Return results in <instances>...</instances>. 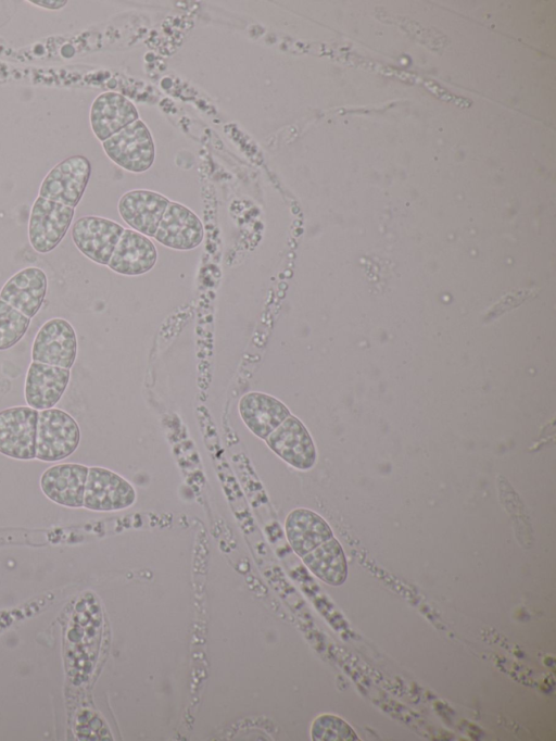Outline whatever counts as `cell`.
<instances>
[{
	"label": "cell",
	"instance_id": "cell-1",
	"mask_svg": "<svg viewBox=\"0 0 556 741\" xmlns=\"http://www.w3.org/2000/svg\"><path fill=\"white\" fill-rule=\"evenodd\" d=\"M80 442V428L67 412L60 409L39 411L36 459L56 462L72 455Z\"/></svg>",
	"mask_w": 556,
	"mask_h": 741
},
{
	"label": "cell",
	"instance_id": "cell-2",
	"mask_svg": "<svg viewBox=\"0 0 556 741\" xmlns=\"http://www.w3.org/2000/svg\"><path fill=\"white\" fill-rule=\"evenodd\" d=\"M105 154L116 165L131 173L148 171L155 158V148L148 126L137 120L102 142Z\"/></svg>",
	"mask_w": 556,
	"mask_h": 741
},
{
	"label": "cell",
	"instance_id": "cell-3",
	"mask_svg": "<svg viewBox=\"0 0 556 741\" xmlns=\"http://www.w3.org/2000/svg\"><path fill=\"white\" fill-rule=\"evenodd\" d=\"M75 209L37 197L31 205L28 221L29 243L38 253L55 249L65 237Z\"/></svg>",
	"mask_w": 556,
	"mask_h": 741
},
{
	"label": "cell",
	"instance_id": "cell-4",
	"mask_svg": "<svg viewBox=\"0 0 556 741\" xmlns=\"http://www.w3.org/2000/svg\"><path fill=\"white\" fill-rule=\"evenodd\" d=\"M91 175V164L84 155H72L52 167L39 187V197L75 209Z\"/></svg>",
	"mask_w": 556,
	"mask_h": 741
},
{
	"label": "cell",
	"instance_id": "cell-5",
	"mask_svg": "<svg viewBox=\"0 0 556 741\" xmlns=\"http://www.w3.org/2000/svg\"><path fill=\"white\" fill-rule=\"evenodd\" d=\"M39 411L13 406L0 411V453L22 461L36 459Z\"/></svg>",
	"mask_w": 556,
	"mask_h": 741
},
{
	"label": "cell",
	"instance_id": "cell-6",
	"mask_svg": "<svg viewBox=\"0 0 556 741\" xmlns=\"http://www.w3.org/2000/svg\"><path fill=\"white\" fill-rule=\"evenodd\" d=\"M135 501V489L122 476L104 467H89L84 507L98 512L118 511L131 506Z\"/></svg>",
	"mask_w": 556,
	"mask_h": 741
},
{
	"label": "cell",
	"instance_id": "cell-7",
	"mask_svg": "<svg viewBox=\"0 0 556 741\" xmlns=\"http://www.w3.org/2000/svg\"><path fill=\"white\" fill-rule=\"evenodd\" d=\"M76 355L77 338L70 322L55 317L39 328L31 347L34 362L71 369Z\"/></svg>",
	"mask_w": 556,
	"mask_h": 741
},
{
	"label": "cell",
	"instance_id": "cell-8",
	"mask_svg": "<svg viewBox=\"0 0 556 741\" xmlns=\"http://www.w3.org/2000/svg\"><path fill=\"white\" fill-rule=\"evenodd\" d=\"M124 229L112 219L88 215L73 224L72 239L76 248L89 260L108 265Z\"/></svg>",
	"mask_w": 556,
	"mask_h": 741
},
{
	"label": "cell",
	"instance_id": "cell-9",
	"mask_svg": "<svg viewBox=\"0 0 556 741\" xmlns=\"http://www.w3.org/2000/svg\"><path fill=\"white\" fill-rule=\"evenodd\" d=\"M266 442L275 454L296 469L307 470L316 462L313 439L304 424L292 414L266 438Z\"/></svg>",
	"mask_w": 556,
	"mask_h": 741
},
{
	"label": "cell",
	"instance_id": "cell-10",
	"mask_svg": "<svg viewBox=\"0 0 556 741\" xmlns=\"http://www.w3.org/2000/svg\"><path fill=\"white\" fill-rule=\"evenodd\" d=\"M204 229L189 208L169 201L154 235L161 244L175 250H191L203 240Z\"/></svg>",
	"mask_w": 556,
	"mask_h": 741
},
{
	"label": "cell",
	"instance_id": "cell-11",
	"mask_svg": "<svg viewBox=\"0 0 556 741\" xmlns=\"http://www.w3.org/2000/svg\"><path fill=\"white\" fill-rule=\"evenodd\" d=\"M71 379V369L31 362L24 387L29 407L37 411L52 409L63 397Z\"/></svg>",
	"mask_w": 556,
	"mask_h": 741
},
{
	"label": "cell",
	"instance_id": "cell-12",
	"mask_svg": "<svg viewBox=\"0 0 556 741\" xmlns=\"http://www.w3.org/2000/svg\"><path fill=\"white\" fill-rule=\"evenodd\" d=\"M88 470V466L77 463L53 465L40 477L41 491L60 505L81 507Z\"/></svg>",
	"mask_w": 556,
	"mask_h": 741
},
{
	"label": "cell",
	"instance_id": "cell-13",
	"mask_svg": "<svg viewBox=\"0 0 556 741\" xmlns=\"http://www.w3.org/2000/svg\"><path fill=\"white\" fill-rule=\"evenodd\" d=\"M168 203L169 200L159 192L138 189L124 193L117 209L122 219L134 230L154 237Z\"/></svg>",
	"mask_w": 556,
	"mask_h": 741
},
{
	"label": "cell",
	"instance_id": "cell-14",
	"mask_svg": "<svg viewBox=\"0 0 556 741\" xmlns=\"http://www.w3.org/2000/svg\"><path fill=\"white\" fill-rule=\"evenodd\" d=\"M137 120L139 113L135 104L115 91L100 93L90 106L91 130L102 142Z\"/></svg>",
	"mask_w": 556,
	"mask_h": 741
},
{
	"label": "cell",
	"instance_id": "cell-15",
	"mask_svg": "<svg viewBox=\"0 0 556 741\" xmlns=\"http://www.w3.org/2000/svg\"><path fill=\"white\" fill-rule=\"evenodd\" d=\"M47 290L46 273L39 267L29 266L7 280L0 290V299L33 318L42 306Z\"/></svg>",
	"mask_w": 556,
	"mask_h": 741
},
{
	"label": "cell",
	"instance_id": "cell-16",
	"mask_svg": "<svg viewBox=\"0 0 556 741\" xmlns=\"http://www.w3.org/2000/svg\"><path fill=\"white\" fill-rule=\"evenodd\" d=\"M156 260V248L147 236L124 229L108 266L121 275L138 276L151 271Z\"/></svg>",
	"mask_w": 556,
	"mask_h": 741
},
{
	"label": "cell",
	"instance_id": "cell-17",
	"mask_svg": "<svg viewBox=\"0 0 556 741\" xmlns=\"http://www.w3.org/2000/svg\"><path fill=\"white\" fill-rule=\"evenodd\" d=\"M239 413L247 427L265 440L291 415L286 404L262 392L244 394L239 401Z\"/></svg>",
	"mask_w": 556,
	"mask_h": 741
},
{
	"label": "cell",
	"instance_id": "cell-18",
	"mask_svg": "<svg viewBox=\"0 0 556 741\" xmlns=\"http://www.w3.org/2000/svg\"><path fill=\"white\" fill-rule=\"evenodd\" d=\"M285 529L289 544L300 557L334 537L327 522L307 508H295L290 512L286 518Z\"/></svg>",
	"mask_w": 556,
	"mask_h": 741
},
{
	"label": "cell",
	"instance_id": "cell-19",
	"mask_svg": "<svg viewBox=\"0 0 556 741\" xmlns=\"http://www.w3.org/2000/svg\"><path fill=\"white\" fill-rule=\"evenodd\" d=\"M306 567L324 582L342 585L348 577V564L343 549L333 537L302 557Z\"/></svg>",
	"mask_w": 556,
	"mask_h": 741
},
{
	"label": "cell",
	"instance_id": "cell-20",
	"mask_svg": "<svg viewBox=\"0 0 556 741\" xmlns=\"http://www.w3.org/2000/svg\"><path fill=\"white\" fill-rule=\"evenodd\" d=\"M30 319L0 299V351L9 350L24 337Z\"/></svg>",
	"mask_w": 556,
	"mask_h": 741
},
{
	"label": "cell",
	"instance_id": "cell-21",
	"mask_svg": "<svg viewBox=\"0 0 556 741\" xmlns=\"http://www.w3.org/2000/svg\"><path fill=\"white\" fill-rule=\"evenodd\" d=\"M314 741H356L359 740L352 727L342 718L324 714L315 718L311 728Z\"/></svg>",
	"mask_w": 556,
	"mask_h": 741
},
{
	"label": "cell",
	"instance_id": "cell-22",
	"mask_svg": "<svg viewBox=\"0 0 556 741\" xmlns=\"http://www.w3.org/2000/svg\"><path fill=\"white\" fill-rule=\"evenodd\" d=\"M538 292V289L530 288L516 289L507 292L488 310L485 319L498 317L502 314L518 307L528 299L534 298Z\"/></svg>",
	"mask_w": 556,
	"mask_h": 741
},
{
	"label": "cell",
	"instance_id": "cell-23",
	"mask_svg": "<svg viewBox=\"0 0 556 741\" xmlns=\"http://www.w3.org/2000/svg\"><path fill=\"white\" fill-rule=\"evenodd\" d=\"M29 2L37 5V7L49 9V10L61 9L67 3V1H64V0H56V1L55 0H29Z\"/></svg>",
	"mask_w": 556,
	"mask_h": 741
}]
</instances>
